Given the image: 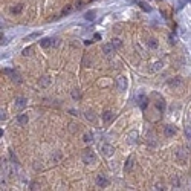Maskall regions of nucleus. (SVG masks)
Returning <instances> with one entry per match:
<instances>
[{"mask_svg": "<svg viewBox=\"0 0 191 191\" xmlns=\"http://www.w3.org/2000/svg\"><path fill=\"white\" fill-rule=\"evenodd\" d=\"M84 115H86V119H87V121H90V122L95 121V115H93L92 110H86V113H84Z\"/></svg>", "mask_w": 191, "mask_h": 191, "instance_id": "17", "label": "nucleus"}, {"mask_svg": "<svg viewBox=\"0 0 191 191\" xmlns=\"http://www.w3.org/2000/svg\"><path fill=\"white\" fill-rule=\"evenodd\" d=\"M37 37H38V32H34V34L28 35V37L25 38V41H29V40H32V38H37Z\"/></svg>", "mask_w": 191, "mask_h": 191, "instance_id": "30", "label": "nucleus"}, {"mask_svg": "<svg viewBox=\"0 0 191 191\" xmlns=\"http://www.w3.org/2000/svg\"><path fill=\"white\" fill-rule=\"evenodd\" d=\"M162 66H164V63H162V61H156V63L153 64L152 70H161V69H162Z\"/></svg>", "mask_w": 191, "mask_h": 191, "instance_id": "24", "label": "nucleus"}, {"mask_svg": "<svg viewBox=\"0 0 191 191\" xmlns=\"http://www.w3.org/2000/svg\"><path fill=\"white\" fill-rule=\"evenodd\" d=\"M81 159H83L84 164H93L96 161V156H95V153H93L90 148H87V150H84V152H83Z\"/></svg>", "mask_w": 191, "mask_h": 191, "instance_id": "1", "label": "nucleus"}, {"mask_svg": "<svg viewBox=\"0 0 191 191\" xmlns=\"http://www.w3.org/2000/svg\"><path fill=\"white\" fill-rule=\"evenodd\" d=\"M139 6L142 8V9H144V11H150V8L147 6V5H145V3L144 2H139Z\"/></svg>", "mask_w": 191, "mask_h": 191, "instance_id": "32", "label": "nucleus"}, {"mask_svg": "<svg viewBox=\"0 0 191 191\" xmlns=\"http://www.w3.org/2000/svg\"><path fill=\"white\" fill-rule=\"evenodd\" d=\"M84 17H86V20H90V21H92L93 19H95V11H89Z\"/></svg>", "mask_w": 191, "mask_h": 191, "instance_id": "25", "label": "nucleus"}, {"mask_svg": "<svg viewBox=\"0 0 191 191\" xmlns=\"http://www.w3.org/2000/svg\"><path fill=\"white\" fill-rule=\"evenodd\" d=\"M11 78H12V81H14V83H17V84H20V83H21V77H20L19 73H15V72L11 75Z\"/></svg>", "mask_w": 191, "mask_h": 191, "instance_id": "21", "label": "nucleus"}, {"mask_svg": "<svg viewBox=\"0 0 191 191\" xmlns=\"http://www.w3.org/2000/svg\"><path fill=\"white\" fill-rule=\"evenodd\" d=\"M112 44L115 46V49H119V47H122V41L119 38H113L112 40Z\"/></svg>", "mask_w": 191, "mask_h": 191, "instance_id": "20", "label": "nucleus"}, {"mask_svg": "<svg viewBox=\"0 0 191 191\" xmlns=\"http://www.w3.org/2000/svg\"><path fill=\"white\" fill-rule=\"evenodd\" d=\"M132 168H133V156H130L127 159V164H126V167H124V170L128 173V171H132Z\"/></svg>", "mask_w": 191, "mask_h": 191, "instance_id": "15", "label": "nucleus"}, {"mask_svg": "<svg viewBox=\"0 0 191 191\" xmlns=\"http://www.w3.org/2000/svg\"><path fill=\"white\" fill-rule=\"evenodd\" d=\"M147 104H148L147 96L141 95V96H139V106H141V109H142V110H144V109H147Z\"/></svg>", "mask_w": 191, "mask_h": 191, "instance_id": "13", "label": "nucleus"}, {"mask_svg": "<svg viewBox=\"0 0 191 191\" xmlns=\"http://www.w3.org/2000/svg\"><path fill=\"white\" fill-rule=\"evenodd\" d=\"M136 136H138V133H136V132H132V133H130V138H132V142H135V141H136V139H135V138H136Z\"/></svg>", "mask_w": 191, "mask_h": 191, "instance_id": "33", "label": "nucleus"}, {"mask_svg": "<svg viewBox=\"0 0 191 191\" xmlns=\"http://www.w3.org/2000/svg\"><path fill=\"white\" fill-rule=\"evenodd\" d=\"M69 126H70V132H72V133L78 132V124H73V122H70Z\"/></svg>", "mask_w": 191, "mask_h": 191, "instance_id": "29", "label": "nucleus"}, {"mask_svg": "<svg viewBox=\"0 0 191 191\" xmlns=\"http://www.w3.org/2000/svg\"><path fill=\"white\" fill-rule=\"evenodd\" d=\"M176 159H177V162H179V164H185L186 162V152L184 148H179L176 152Z\"/></svg>", "mask_w": 191, "mask_h": 191, "instance_id": "4", "label": "nucleus"}, {"mask_svg": "<svg viewBox=\"0 0 191 191\" xmlns=\"http://www.w3.org/2000/svg\"><path fill=\"white\" fill-rule=\"evenodd\" d=\"M21 9H23V5H17V6L11 8V12H12V14H20Z\"/></svg>", "mask_w": 191, "mask_h": 191, "instance_id": "19", "label": "nucleus"}, {"mask_svg": "<svg viewBox=\"0 0 191 191\" xmlns=\"http://www.w3.org/2000/svg\"><path fill=\"white\" fill-rule=\"evenodd\" d=\"M31 52H32V49H31V47H26V49H23V55L28 57V55H31Z\"/></svg>", "mask_w": 191, "mask_h": 191, "instance_id": "31", "label": "nucleus"}, {"mask_svg": "<svg viewBox=\"0 0 191 191\" xmlns=\"http://www.w3.org/2000/svg\"><path fill=\"white\" fill-rule=\"evenodd\" d=\"M112 118H113V113L110 112V110H106V112L103 113V119L106 122H110V121H112Z\"/></svg>", "mask_w": 191, "mask_h": 191, "instance_id": "14", "label": "nucleus"}, {"mask_svg": "<svg viewBox=\"0 0 191 191\" xmlns=\"http://www.w3.org/2000/svg\"><path fill=\"white\" fill-rule=\"evenodd\" d=\"M69 12H70V8H66V9H63V15L64 14H69Z\"/></svg>", "mask_w": 191, "mask_h": 191, "instance_id": "38", "label": "nucleus"}, {"mask_svg": "<svg viewBox=\"0 0 191 191\" xmlns=\"http://www.w3.org/2000/svg\"><path fill=\"white\" fill-rule=\"evenodd\" d=\"M185 136H186V139H191V127H185Z\"/></svg>", "mask_w": 191, "mask_h": 191, "instance_id": "28", "label": "nucleus"}, {"mask_svg": "<svg viewBox=\"0 0 191 191\" xmlns=\"http://www.w3.org/2000/svg\"><path fill=\"white\" fill-rule=\"evenodd\" d=\"M51 84V77H47V75H44V77L40 78V86L41 87H47Z\"/></svg>", "mask_w": 191, "mask_h": 191, "instance_id": "12", "label": "nucleus"}, {"mask_svg": "<svg viewBox=\"0 0 191 191\" xmlns=\"http://www.w3.org/2000/svg\"><path fill=\"white\" fill-rule=\"evenodd\" d=\"M115 51H116V49H115V46L112 43H107V44H104V46H103V52L107 57H112L115 54Z\"/></svg>", "mask_w": 191, "mask_h": 191, "instance_id": "6", "label": "nucleus"}, {"mask_svg": "<svg viewBox=\"0 0 191 191\" xmlns=\"http://www.w3.org/2000/svg\"><path fill=\"white\" fill-rule=\"evenodd\" d=\"M72 96H73V100H79V98H81V95H79V90H78V89H75V90L72 92Z\"/></svg>", "mask_w": 191, "mask_h": 191, "instance_id": "27", "label": "nucleus"}, {"mask_svg": "<svg viewBox=\"0 0 191 191\" xmlns=\"http://www.w3.org/2000/svg\"><path fill=\"white\" fill-rule=\"evenodd\" d=\"M40 44H41V47H49L52 44V40L51 38H43L41 41H40Z\"/></svg>", "mask_w": 191, "mask_h": 191, "instance_id": "18", "label": "nucleus"}, {"mask_svg": "<svg viewBox=\"0 0 191 191\" xmlns=\"http://www.w3.org/2000/svg\"><path fill=\"white\" fill-rule=\"evenodd\" d=\"M28 121H29V116H28V115H25V113H21V115L17 116V122H19L20 126H26Z\"/></svg>", "mask_w": 191, "mask_h": 191, "instance_id": "10", "label": "nucleus"}, {"mask_svg": "<svg viewBox=\"0 0 191 191\" xmlns=\"http://www.w3.org/2000/svg\"><path fill=\"white\" fill-rule=\"evenodd\" d=\"M176 132H177V130H176V127H174V126H167V127H165V136H167V138L174 136V135H176Z\"/></svg>", "mask_w": 191, "mask_h": 191, "instance_id": "11", "label": "nucleus"}, {"mask_svg": "<svg viewBox=\"0 0 191 191\" xmlns=\"http://www.w3.org/2000/svg\"><path fill=\"white\" fill-rule=\"evenodd\" d=\"M5 118H6V113L3 112V110H2V113H0V119H2V121H3V119H5Z\"/></svg>", "mask_w": 191, "mask_h": 191, "instance_id": "37", "label": "nucleus"}, {"mask_svg": "<svg viewBox=\"0 0 191 191\" xmlns=\"http://www.w3.org/2000/svg\"><path fill=\"white\" fill-rule=\"evenodd\" d=\"M96 185L101 186V188H106V186L109 185V179L104 174H98L96 176Z\"/></svg>", "mask_w": 191, "mask_h": 191, "instance_id": "5", "label": "nucleus"}, {"mask_svg": "<svg viewBox=\"0 0 191 191\" xmlns=\"http://www.w3.org/2000/svg\"><path fill=\"white\" fill-rule=\"evenodd\" d=\"M73 6L77 8V9H81V8L84 6V2H83V0H75V5Z\"/></svg>", "mask_w": 191, "mask_h": 191, "instance_id": "26", "label": "nucleus"}, {"mask_svg": "<svg viewBox=\"0 0 191 191\" xmlns=\"http://www.w3.org/2000/svg\"><path fill=\"white\" fill-rule=\"evenodd\" d=\"M9 156H11V159H12V162H15V164H17V158H15V154L12 153V152H9Z\"/></svg>", "mask_w": 191, "mask_h": 191, "instance_id": "34", "label": "nucleus"}, {"mask_svg": "<svg viewBox=\"0 0 191 191\" xmlns=\"http://www.w3.org/2000/svg\"><path fill=\"white\" fill-rule=\"evenodd\" d=\"M153 96L156 98V103H154L156 109L159 110V112H164V110H165V101H164V98H161L158 93H153Z\"/></svg>", "mask_w": 191, "mask_h": 191, "instance_id": "2", "label": "nucleus"}, {"mask_svg": "<svg viewBox=\"0 0 191 191\" xmlns=\"http://www.w3.org/2000/svg\"><path fill=\"white\" fill-rule=\"evenodd\" d=\"M153 190H164V185H159V184H156L154 185V188Z\"/></svg>", "mask_w": 191, "mask_h": 191, "instance_id": "36", "label": "nucleus"}, {"mask_svg": "<svg viewBox=\"0 0 191 191\" xmlns=\"http://www.w3.org/2000/svg\"><path fill=\"white\" fill-rule=\"evenodd\" d=\"M83 141L84 142H92L93 141V135H92V133H86V135L83 136Z\"/></svg>", "mask_w": 191, "mask_h": 191, "instance_id": "22", "label": "nucleus"}, {"mask_svg": "<svg viewBox=\"0 0 191 191\" xmlns=\"http://www.w3.org/2000/svg\"><path fill=\"white\" fill-rule=\"evenodd\" d=\"M182 78L180 77H176V78H173V79H170L168 81V84H170V87H179V86H182Z\"/></svg>", "mask_w": 191, "mask_h": 191, "instance_id": "9", "label": "nucleus"}, {"mask_svg": "<svg viewBox=\"0 0 191 191\" xmlns=\"http://www.w3.org/2000/svg\"><path fill=\"white\" fill-rule=\"evenodd\" d=\"M0 43H2V44H6V43H8L6 37H3V35H2V38H0Z\"/></svg>", "mask_w": 191, "mask_h": 191, "instance_id": "35", "label": "nucleus"}, {"mask_svg": "<svg viewBox=\"0 0 191 191\" xmlns=\"http://www.w3.org/2000/svg\"><path fill=\"white\" fill-rule=\"evenodd\" d=\"M26 104H28V100L25 98V96H17L15 98V109L17 110H23L26 107Z\"/></svg>", "mask_w": 191, "mask_h": 191, "instance_id": "3", "label": "nucleus"}, {"mask_svg": "<svg viewBox=\"0 0 191 191\" xmlns=\"http://www.w3.org/2000/svg\"><path fill=\"white\" fill-rule=\"evenodd\" d=\"M147 44H148V47H150V49H156V47L159 46V44H158V40H156V38H150L148 41H147Z\"/></svg>", "mask_w": 191, "mask_h": 191, "instance_id": "16", "label": "nucleus"}, {"mask_svg": "<svg viewBox=\"0 0 191 191\" xmlns=\"http://www.w3.org/2000/svg\"><path fill=\"white\" fill-rule=\"evenodd\" d=\"M101 150H103L104 156H112L113 152H115V148L112 147V145H109V144H103L101 145Z\"/></svg>", "mask_w": 191, "mask_h": 191, "instance_id": "7", "label": "nucleus"}, {"mask_svg": "<svg viewBox=\"0 0 191 191\" xmlns=\"http://www.w3.org/2000/svg\"><path fill=\"white\" fill-rule=\"evenodd\" d=\"M116 84H118V89H119L121 92L126 90V87H127V79H126V77H118Z\"/></svg>", "mask_w": 191, "mask_h": 191, "instance_id": "8", "label": "nucleus"}, {"mask_svg": "<svg viewBox=\"0 0 191 191\" xmlns=\"http://www.w3.org/2000/svg\"><path fill=\"white\" fill-rule=\"evenodd\" d=\"M171 184H173V186H174V188H179V186H180L179 177H177V176H174V177H173V179H171Z\"/></svg>", "mask_w": 191, "mask_h": 191, "instance_id": "23", "label": "nucleus"}]
</instances>
